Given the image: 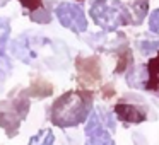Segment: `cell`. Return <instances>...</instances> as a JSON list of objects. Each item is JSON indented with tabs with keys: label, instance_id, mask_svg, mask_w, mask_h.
Instances as JSON below:
<instances>
[{
	"label": "cell",
	"instance_id": "obj_1",
	"mask_svg": "<svg viewBox=\"0 0 159 145\" xmlns=\"http://www.w3.org/2000/svg\"><path fill=\"white\" fill-rule=\"evenodd\" d=\"M93 108V96L84 90H70L60 96L52 106V123L60 128L77 126L86 121Z\"/></svg>",
	"mask_w": 159,
	"mask_h": 145
},
{
	"label": "cell",
	"instance_id": "obj_2",
	"mask_svg": "<svg viewBox=\"0 0 159 145\" xmlns=\"http://www.w3.org/2000/svg\"><path fill=\"white\" fill-rule=\"evenodd\" d=\"M89 15L108 33L132 22V12L120 0H96L89 9Z\"/></svg>",
	"mask_w": 159,
	"mask_h": 145
},
{
	"label": "cell",
	"instance_id": "obj_3",
	"mask_svg": "<svg viewBox=\"0 0 159 145\" xmlns=\"http://www.w3.org/2000/svg\"><path fill=\"white\" fill-rule=\"evenodd\" d=\"M55 15L63 28L70 29L74 33H84L87 29V19L80 5L63 2L55 9Z\"/></svg>",
	"mask_w": 159,
	"mask_h": 145
},
{
	"label": "cell",
	"instance_id": "obj_4",
	"mask_svg": "<svg viewBox=\"0 0 159 145\" xmlns=\"http://www.w3.org/2000/svg\"><path fill=\"white\" fill-rule=\"evenodd\" d=\"M86 145H115L113 138L110 135V130L104 125V121L101 120L99 113L93 111L89 114V121L86 126Z\"/></svg>",
	"mask_w": 159,
	"mask_h": 145
},
{
	"label": "cell",
	"instance_id": "obj_5",
	"mask_svg": "<svg viewBox=\"0 0 159 145\" xmlns=\"http://www.w3.org/2000/svg\"><path fill=\"white\" fill-rule=\"evenodd\" d=\"M115 116L118 120L125 121V123H142L147 118L144 109H140L135 104H128V103H118L115 106Z\"/></svg>",
	"mask_w": 159,
	"mask_h": 145
},
{
	"label": "cell",
	"instance_id": "obj_6",
	"mask_svg": "<svg viewBox=\"0 0 159 145\" xmlns=\"http://www.w3.org/2000/svg\"><path fill=\"white\" fill-rule=\"evenodd\" d=\"M145 68H147V84H145V89L159 90V53L156 58H152L145 65Z\"/></svg>",
	"mask_w": 159,
	"mask_h": 145
},
{
	"label": "cell",
	"instance_id": "obj_7",
	"mask_svg": "<svg viewBox=\"0 0 159 145\" xmlns=\"http://www.w3.org/2000/svg\"><path fill=\"white\" fill-rule=\"evenodd\" d=\"M127 82H128V86H132V87L145 89V84H147V68H145L144 65L135 67V70L128 72Z\"/></svg>",
	"mask_w": 159,
	"mask_h": 145
},
{
	"label": "cell",
	"instance_id": "obj_8",
	"mask_svg": "<svg viewBox=\"0 0 159 145\" xmlns=\"http://www.w3.org/2000/svg\"><path fill=\"white\" fill-rule=\"evenodd\" d=\"M28 145H55V135L50 128H45V130L38 131L34 137H31Z\"/></svg>",
	"mask_w": 159,
	"mask_h": 145
},
{
	"label": "cell",
	"instance_id": "obj_9",
	"mask_svg": "<svg viewBox=\"0 0 159 145\" xmlns=\"http://www.w3.org/2000/svg\"><path fill=\"white\" fill-rule=\"evenodd\" d=\"M147 2L149 0H137L134 5H132V12H135V19H137V24L140 22V19H144V15L147 14Z\"/></svg>",
	"mask_w": 159,
	"mask_h": 145
},
{
	"label": "cell",
	"instance_id": "obj_10",
	"mask_svg": "<svg viewBox=\"0 0 159 145\" xmlns=\"http://www.w3.org/2000/svg\"><path fill=\"white\" fill-rule=\"evenodd\" d=\"M137 46L142 55H151V53L159 50V41H147V39H144V41H139Z\"/></svg>",
	"mask_w": 159,
	"mask_h": 145
},
{
	"label": "cell",
	"instance_id": "obj_11",
	"mask_svg": "<svg viewBox=\"0 0 159 145\" xmlns=\"http://www.w3.org/2000/svg\"><path fill=\"white\" fill-rule=\"evenodd\" d=\"M130 63H132V51L128 48H123V51L120 53V65L116 67V72L125 70Z\"/></svg>",
	"mask_w": 159,
	"mask_h": 145
},
{
	"label": "cell",
	"instance_id": "obj_12",
	"mask_svg": "<svg viewBox=\"0 0 159 145\" xmlns=\"http://www.w3.org/2000/svg\"><path fill=\"white\" fill-rule=\"evenodd\" d=\"M9 33H11V26H9L7 19L0 17V48L5 45V41L9 38Z\"/></svg>",
	"mask_w": 159,
	"mask_h": 145
},
{
	"label": "cell",
	"instance_id": "obj_13",
	"mask_svg": "<svg viewBox=\"0 0 159 145\" xmlns=\"http://www.w3.org/2000/svg\"><path fill=\"white\" fill-rule=\"evenodd\" d=\"M149 29L156 34H159V9L152 12L151 17H149Z\"/></svg>",
	"mask_w": 159,
	"mask_h": 145
},
{
	"label": "cell",
	"instance_id": "obj_14",
	"mask_svg": "<svg viewBox=\"0 0 159 145\" xmlns=\"http://www.w3.org/2000/svg\"><path fill=\"white\" fill-rule=\"evenodd\" d=\"M19 2H21L26 9H29L31 12L41 9V5H43V0H19Z\"/></svg>",
	"mask_w": 159,
	"mask_h": 145
},
{
	"label": "cell",
	"instance_id": "obj_15",
	"mask_svg": "<svg viewBox=\"0 0 159 145\" xmlns=\"http://www.w3.org/2000/svg\"><path fill=\"white\" fill-rule=\"evenodd\" d=\"M31 19H33V21H36V22H50V14H48V12H45L43 9H41V12L33 11L31 12Z\"/></svg>",
	"mask_w": 159,
	"mask_h": 145
},
{
	"label": "cell",
	"instance_id": "obj_16",
	"mask_svg": "<svg viewBox=\"0 0 159 145\" xmlns=\"http://www.w3.org/2000/svg\"><path fill=\"white\" fill-rule=\"evenodd\" d=\"M9 70H11V62L4 53L0 51V72H9Z\"/></svg>",
	"mask_w": 159,
	"mask_h": 145
}]
</instances>
